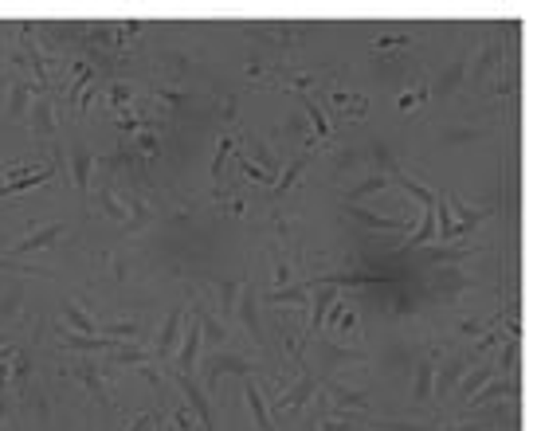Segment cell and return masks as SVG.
<instances>
[{
	"label": "cell",
	"instance_id": "obj_1",
	"mask_svg": "<svg viewBox=\"0 0 537 431\" xmlns=\"http://www.w3.org/2000/svg\"><path fill=\"white\" fill-rule=\"evenodd\" d=\"M36 94H40V87L31 79H16L8 87V118H28V110H31V102H36Z\"/></svg>",
	"mask_w": 537,
	"mask_h": 431
},
{
	"label": "cell",
	"instance_id": "obj_2",
	"mask_svg": "<svg viewBox=\"0 0 537 431\" xmlns=\"http://www.w3.org/2000/svg\"><path fill=\"white\" fill-rule=\"evenodd\" d=\"M28 126H31V133H40V138H51V133H55V106H51L48 94H40V98L31 102Z\"/></svg>",
	"mask_w": 537,
	"mask_h": 431
},
{
	"label": "cell",
	"instance_id": "obj_3",
	"mask_svg": "<svg viewBox=\"0 0 537 431\" xmlns=\"http://www.w3.org/2000/svg\"><path fill=\"white\" fill-rule=\"evenodd\" d=\"M63 235V224H48V228H40V231H31L28 240H20L16 247H8V259L12 255H31V251H43V247H51V243Z\"/></svg>",
	"mask_w": 537,
	"mask_h": 431
},
{
	"label": "cell",
	"instance_id": "obj_4",
	"mask_svg": "<svg viewBox=\"0 0 537 431\" xmlns=\"http://www.w3.org/2000/svg\"><path fill=\"white\" fill-rule=\"evenodd\" d=\"M51 177H55V169H51V165H43V169H40V173H31V177H20V181H4V184H0V200H4V196H16V192H31L36 184H48Z\"/></svg>",
	"mask_w": 537,
	"mask_h": 431
},
{
	"label": "cell",
	"instance_id": "obj_5",
	"mask_svg": "<svg viewBox=\"0 0 537 431\" xmlns=\"http://www.w3.org/2000/svg\"><path fill=\"white\" fill-rule=\"evenodd\" d=\"M0 271L4 275H24V279H48V271H36V267H24V263H16V259H0Z\"/></svg>",
	"mask_w": 537,
	"mask_h": 431
},
{
	"label": "cell",
	"instance_id": "obj_6",
	"mask_svg": "<svg viewBox=\"0 0 537 431\" xmlns=\"http://www.w3.org/2000/svg\"><path fill=\"white\" fill-rule=\"evenodd\" d=\"M71 169H75V184H79V189H87V173H90V153H87V149H75V157H71Z\"/></svg>",
	"mask_w": 537,
	"mask_h": 431
},
{
	"label": "cell",
	"instance_id": "obj_7",
	"mask_svg": "<svg viewBox=\"0 0 537 431\" xmlns=\"http://www.w3.org/2000/svg\"><path fill=\"white\" fill-rule=\"evenodd\" d=\"M28 377H31V357H28V349H20L16 365H12V384H28Z\"/></svg>",
	"mask_w": 537,
	"mask_h": 431
},
{
	"label": "cell",
	"instance_id": "obj_8",
	"mask_svg": "<svg viewBox=\"0 0 537 431\" xmlns=\"http://www.w3.org/2000/svg\"><path fill=\"white\" fill-rule=\"evenodd\" d=\"M63 314H67V321L75 326V330H83V333H90V330H94V321H90V318H83V310H79V306H71V302H67V306H63Z\"/></svg>",
	"mask_w": 537,
	"mask_h": 431
},
{
	"label": "cell",
	"instance_id": "obj_9",
	"mask_svg": "<svg viewBox=\"0 0 537 431\" xmlns=\"http://www.w3.org/2000/svg\"><path fill=\"white\" fill-rule=\"evenodd\" d=\"M110 98H114V102H118V106H122V102L129 98V91H126V87H114V91H110Z\"/></svg>",
	"mask_w": 537,
	"mask_h": 431
},
{
	"label": "cell",
	"instance_id": "obj_10",
	"mask_svg": "<svg viewBox=\"0 0 537 431\" xmlns=\"http://www.w3.org/2000/svg\"><path fill=\"white\" fill-rule=\"evenodd\" d=\"M0 345H4V337H0Z\"/></svg>",
	"mask_w": 537,
	"mask_h": 431
}]
</instances>
